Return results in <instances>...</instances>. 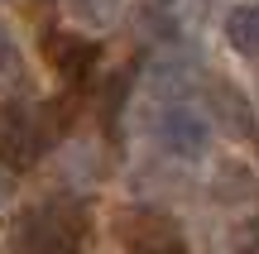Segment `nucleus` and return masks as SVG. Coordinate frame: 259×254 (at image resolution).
Returning a JSON list of instances; mask_svg holds the SVG:
<instances>
[{"mask_svg": "<svg viewBox=\"0 0 259 254\" xmlns=\"http://www.w3.org/2000/svg\"><path fill=\"white\" fill-rule=\"evenodd\" d=\"M44 58L53 63V72L63 77V82H87L96 67V58H101V43H92L87 34H63V29H53V34L44 38Z\"/></svg>", "mask_w": 259, "mask_h": 254, "instance_id": "nucleus-4", "label": "nucleus"}, {"mask_svg": "<svg viewBox=\"0 0 259 254\" xmlns=\"http://www.w3.org/2000/svg\"><path fill=\"white\" fill-rule=\"evenodd\" d=\"M48 149V130L44 115L29 111V106H0V163H10L15 173L34 168L38 154Z\"/></svg>", "mask_w": 259, "mask_h": 254, "instance_id": "nucleus-3", "label": "nucleus"}, {"mask_svg": "<svg viewBox=\"0 0 259 254\" xmlns=\"http://www.w3.org/2000/svg\"><path fill=\"white\" fill-rule=\"evenodd\" d=\"M87 230H92L87 207H77V201H44V207H29L10 221L5 254H82Z\"/></svg>", "mask_w": 259, "mask_h": 254, "instance_id": "nucleus-1", "label": "nucleus"}, {"mask_svg": "<svg viewBox=\"0 0 259 254\" xmlns=\"http://www.w3.org/2000/svg\"><path fill=\"white\" fill-rule=\"evenodd\" d=\"M125 245H130V254H187L183 235H178L163 216H144V226H139L135 235H125Z\"/></svg>", "mask_w": 259, "mask_h": 254, "instance_id": "nucleus-6", "label": "nucleus"}, {"mask_svg": "<svg viewBox=\"0 0 259 254\" xmlns=\"http://www.w3.org/2000/svg\"><path fill=\"white\" fill-rule=\"evenodd\" d=\"M10 197H15V168H10V163H0V207H5Z\"/></svg>", "mask_w": 259, "mask_h": 254, "instance_id": "nucleus-9", "label": "nucleus"}, {"mask_svg": "<svg viewBox=\"0 0 259 254\" xmlns=\"http://www.w3.org/2000/svg\"><path fill=\"white\" fill-rule=\"evenodd\" d=\"M226 43L240 58H259V0H245L226 15Z\"/></svg>", "mask_w": 259, "mask_h": 254, "instance_id": "nucleus-7", "label": "nucleus"}, {"mask_svg": "<svg viewBox=\"0 0 259 254\" xmlns=\"http://www.w3.org/2000/svg\"><path fill=\"white\" fill-rule=\"evenodd\" d=\"M211 120H221L235 139L254 134V111H250V101H245L235 86H221V82L211 86Z\"/></svg>", "mask_w": 259, "mask_h": 254, "instance_id": "nucleus-5", "label": "nucleus"}, {"mask_svg": "<svg viewBox=\"0 0 259 254\" xmlns=\"http://www.w3.org/2000/svg\"><path fill=\"white\" fill-rule=\"evenodd\" d=\"M24 82V58H19V43L5 24H0V86H19Z\"/></svg>", "mask_w": 259, "mask_h": 254, "instance_id": "nucleus-8", "label": "nucleus"}, {"mask_svg": "<svg viewBox=\"0 0 259 254\" xmlns=\"http://www.w3.org/2000/svg\"><path fill=\"white\" fill-rule=\"evenodd\" d=\"M154 144L168 154V159H202L206 149H211V111H202V106L192 101H163L154 111Z\"/></svg>", "mask_w": 259, "mask_h": 254, "instance_id": "nucleus-2", "label": "nucleus"}]
</instances>
